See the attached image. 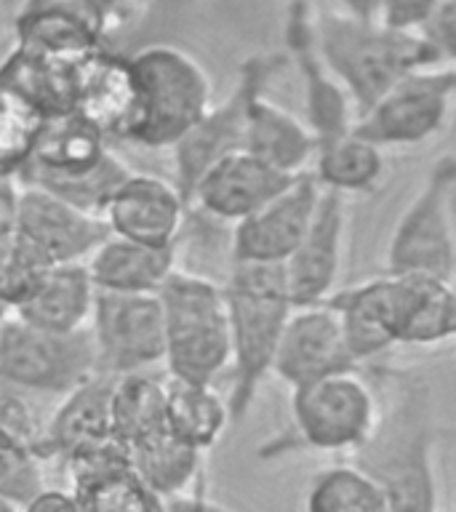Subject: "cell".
Masks as SVG:
<instances>
[{
  "label": "cell",
  "instance_id": "7c38bea8",
  "mask_svg": "<svg viewBox=\"0 0 456 512\" xmlns=\"http://www.w3.org/2000/svg\"><path fill=\"white\" fill-rule=\"evenodd\" d=\"M14 230L51 264L86 262L110 238L102 214L30 182H16Z\"/></svg>",
  "mask_w": 456,
  "mask_h": 512
},
{
  "label": "cell",
  "instance_id": "484cf974",
  "mask_svg": "<svg viewBox=\"0 0 456 512\" xmlns=\"http://www.w3.org/2000/svg\"><path fill=\"white\" fill-rule=\"evenodd\" d=\"M80 59L83 56L35 54L16 48V54L0 70V83L27 96L46 118L67 115L75 104V70Z\"/></svg>",
  "mask_w": 456,
  "mask_h": 512
},
{
  "label": "cell",
  "instance_id": "f35d334b",
  "mask_svg": "<svg viewBox=\"0 0 456 512\" xmlns=\"http://www.w3.org/2000/svg\"><path fill=\"white\" fill-rule=\"evenodd\" d=\"M440 0H382L379 8V22L392 30L419 32L438 8Z\"/></svg>",
  "mask_w": 456,
  "mask_h": 512
},
{
  "label": "cell",
  "instance_id": "2e32d148",
  "mask_svg": "<svg viewBox=\"0 0 456 512\" xmlns=\"http://www.w3.org/2000/svg\"><path fill=\"white\" fill-rule=\"evenodd\" d=\"M184 214L187 198L182 190L155 174H131L102 208L110 235L155 248L176 246Z\"/></svg>",
  "mask_w": 456,
  "mask_h": 512
},
{
  "label": "cell",
  "instance_id": "603a6c76",
  "mask_svg": "<svg viewBox=\"0 0 456 512\" xmlns=\"http://www.w3.org/2000/svg\"><path fill=\"white\" fill-rule=\"evenodd\" d=\"M83 264L94 280L96 291L158 294L176 270V246H142L134 240L110 235Z\"/></svg>",
  "mask_w": 456,
  "mask_h": 512
},
{
  "label": "cell",
  "instance_id": "ee69618b",
  "mask_svg": "<svg viewBox=\"0 0 456 512\" xmlns=\"http://www.w3.org/2000/svg\"><path fill=\"white\" fill-rule=\"evenodd\" d=\"M451 208H454V286H456V184L451 190Z\"/></svg>",
  "mask_w": 456,
  "mask_h": 512
},
{
  "label": "cell",
  "instance_id": "60d3db41",
  "mask_svg": "<svg viewBox=\"0 0 456 512\" xmlns=\"http://www.w3.org/2000/svg\"><path fill=\"white\" fill-rule=\"evenodd\" d=\"M16 176H0V248L14 235Z\"/></svg>",
  "mask_w": 456,
  "mask_h": 512
},
{
  "label": "cell",
  "instance_id": "836d02e7",
  "mask_svg": "<svg viewBox=\"0 0 456 512\" xmlns=\"http://www.w3.org/2000/svg\"><path fill=\"white\" fill-rule=\"evenodd\" d=\"M46 115L16 88L0 83V176H16L32 158Z\"/></svg>",
  "mask_w": 456,
  "mask_h": 512
},
{
  "label": "cell",
  "instance_id": "1f68e13d",
  "mask_svg": "<svg viewBox=\"0 0 456 512\" xmlns=\"http://www.w3.org/2000/svg\"><path fill=\"white\" fill-rule=\"evenodd\" d=\"M70 491L80 512H168L166 499L155 494L131 464L72 480Z\"/></svg>",
  "mask_w": 456,
  "mask_h": 512
},
{
  "label": "cell",
  "instance_id": "d6a6232c",
  "mask_svg": "<svg viewBox=\"0 0 456 512\" xmlns=\"http://www.w3.org/2000/svg\"><path fill=\"white\" fill-rule=\"evenodd\" d=\"M411 318H408L403 344L406 347H432L456 339V286L451 280L419 278Z\"/></svg>",
  "mask_w": 456,
  "mask_h": 512
},
{
  "label": "cell",
  "instance_id": "b9f144b4",
  "mask_svg": "<svg viewBox=\"0 0 456 512\" xmlns=\"http://www.w3.org/2000/svg\"><path fill=\"white\" fill-rule=\"evenodd\" d=\"M168 512H232L230 507L208 499L206 494H182L168 499Z\"/></svg>",
  "mask_w": 456,
  "mask_h": 512
},
{
  "label": "cell",
  "instance_id": "52a82bcc",
  "mask_svg": "<svg viewBox=\"0 0 456 512\" xmlns=\"http://www.w3.org/2000/svg\"><path fill=\"white\" fill-rule=\"evenodd\" d=\"M379 419V390L363 368L320 376L291 390V424L312 451H358Z\"/></svg>",
  "mask_w": 456,
  "mask_h": 512
},
{
  "label": "cell",
  "instance_id": "9a60e30c",
  "mask_svg": "<svg viewBox=\"0 0 456 512\" xmlns=\"http://www.w3.org/2000/svg\"><path fill=\"white\" fill-rule=\"evenodd\" d=\"M347 368L360 366L347 347L342 320L334 307L328 302L294 307L272 360V374L294 390L299 384Z\"/></svg>",
  "mask_w": 456,
  "mask_h": 512
},
{
  "label": "cell",
  "instance_id": "6da1fadb",
  "mask_svg": "<svg viewBox=\"0 0 456 512\" xmlns=\"http://www.w3.org/2000/svg\"><path fill=\"white\" fill-rule=\"evenodd\" d=\"M376 390L379 419L355 451V464L382 486L392 512H440L438 422L430 387L416 376L390 374Z\"/></svg>",
  "mask_w": 456,
  "mask_h": 512
},
{
  "label": "cell",
  "instance_id": "4fadbf2b",
  "mask_svg": "<svg viewBox=\"0 0 456 512\" xmlns=\"http://www.w3.org/2000/svg\"><path fill=\"white\" fill-rule=\"evenodd\" d=\"M339 192L323 190L318 211L310 227L288 256L283 267L288 294L294 307H312L328 302L344 267L347 251V230H350V208Z\"/></svg>",
  "mask_w": 456,
  "mask_h": 512
},
{
  "label": "cell",
  "instance_id": "ba28073f",
  "mask_svg": "<svg viewBox=\"0 0 456 512\" xmlns=\"http://www.w3.org/2000/svg\"><path fill=\"white\" fill-rule=\"evenodd\" d=\"M96 374L91 331L59 334L16 315L0 323V379L19 390L67 395Z\"/></svg>",
  "mask_w": 456,
  "mask_h": 512
},
{
  "label": "cell",
  "instance_id": "44dd1931",
  "mask_svg": "<svg viewBox=\"0 0 456 512\" xmlns=\"http://www.w3.org/2000/svg\"><path fill=\"white\" fill-rule=\"evenodd\" d=\"M256 86H262L259 70H256V75H248L246 83L227 102L219 104V107H211L200 118L198 126L192 128L182 142H176L171 147L176 163V187L182 190L187 203H190V195L195 190V184L200 182V176L206 174L216 160L235 150H243L248 96Z\"/></svg>",
  "mask_w": 456,
  "mask_h": 512
},
{
  "label": "cell",
  "instance_id": "30bf717a",
  "mask_svg": "<svg viewBox=\"0 0 456 512\" xmlns=\"http://www.w3.org/2000/svg\"><path fill=\"white\" fill-rule=\"evenodd\" d=\"M88 331L94 339L96 374H142L166 358L158 294L96 291Z\"/></svg>",
  "mask_w": 456,
  "mask_h": 512
},
{
  "label": "cell",
  "instance_id": "4dcf8cb0",
  "mask_svg": "<svg viewBox=\"0 0 456 512\" xmlns=\"http://www.w3.org/2000/svg\"><path fill=\"white\" fill-rule=\"evenodd\" d=\"M304 512H392L387 494L358 464L323 467L304 491Z\"/></svg>",
  "mask_w": 456,
  "mask_h": 512
},
{
  "label": "cell",
  "instance_id": "cb8c5ba5",
  "mask_svg": "<svg viewBox=\"0 0 456 512\" xmlns=\"http://www.w3.org/2000/svg\"><path fill=\"white\" fill-rule=\"evenodd\" d=\"M96 302V286L86 264H54L38 291L14 310L24 323L59 334L86 331Z\"/></svg>",
  "mask_w": 456,
  "mask_h": 512
},
{
  "label": "cell",
  "instance_id": "8fae6325",
  "mask_svg": "<svg viewBox=\"0 0 456 512\" xmlns=\"http://www.w3.org/2000/svg\"><path fill=\"white\" fill-rule=\"evenodd\" d=\"M414 299V275H390V272L328 296V304L342 320L347 347L360 368L390 347L403 344Z\"/></svg>",
  "mask_w": 456,
  "mask_h": 512
},
{
  "label": "cell",
  "instance_id": "d590c367",
  "mask_svg": "<svg viewBox=\"0 0 456 512\" xmlns=\"http://www.w3.org/2000/svg\"><path fill=\"white\" fill-rule=\"evenodd\" d=\"M46 424L30 400L14 390L0 392V440L46 459Z\"/></svg>",
  "mask_w": 456,
  "mask_h": 512
},
{
  "label": "cell",
  "instance_id": "bcb514c9",
  "mask_svg": "<svg viewBox=\"0 0 456 512\" xmlns=\"http://www.w3.org/2000/svg\"><path fill=\"white\" fill-rule=\"evenodd\" d=\"M96 3H99V6L107 8V6H110V3H115V0H96Z\"/></svg>",
  "mask_w": 456,
  "mask_h": 512
},
{
  "label": "cell",
  "instance_id": "ac0fdd59",
  "mask_svg": "<svg viewBox=\"0 0 456 512\" xmlns=\"http://www.w3.org/2000/svg\"><path fill=\"white\" fill-rule=\"evenodd\" d=\"M72 112L99 128L107 139H131L139 120V83L131 59L102 54L99 48L83 56L75 70Z\"/></svg>",
  "mask_w": 456,
  "mask_h": 512
},
{
  "label": "cell",
  "instance_id": "7a4b0ae2",
  "mask_svg": "<svg viewBox=\"0 0 456 512\" xmlns=\"http://www.w3.org/2000/svg\"><path fill=\"white\" fill-rule=\"evenodd\" d=\"M312 27L320 56L358 115L408 75L440 67L435 48L422 32L392 30L379 19L352 16L342 8L318 14Z\"/></svg>",
  "mask_w": 456,
  "mask_h": 512
},
{
  "label": "cell",
  "instance_id": "8d00e7d4",
  "mask_svg": "<svg viewBox=\"0 0 456 512\" xmlns=\"http://www.w3.org/2000/svg\"><path fill=\"white\" fill-rule=\"evenodd\" d=\"M43 459L27 454L22 448L0 440V499L24 507L32 496L43 491Z\"/></svg>",
  "mask_w": 456,
  "mask_h": 512
},
{
  "label": "cell",
  "instance_id": "7402d4cb",
  "mask_svg": "<svg viewBox=\"0 0 456 512\" xmlns=\"http://www.w3.org/2000/svg\"><path fill=\"white\" fill-rule=\"evenodd\" d=\"M243 150L283 174L299 176L312 168V160L318 152V139L302 118H296L294 112L270 102L262 94V88L256 86L248 96Z\"/></svg>",
  "mask_w": 456,
  "mask_h": 512
},
{
  "label": "cell",
  "instance_id": "e0dca14e",
  "mask_svg": "<svg viewBox=\"0 0 456 512\" xmlns=\"http://www.w3.org/2000/svg\"><path fill=\"white\" fill-rule=\"evenodd\" d=\"M294 179L296 176L267 166L248 150H235L216 160L214 166L200 176V182L190 195V203L219 222H230L235 227L256 214L264 203H270L275 195H280Z\"/></svg>",
  "mask_w": 456,
  "mask_h": 512
},
{
  "label": "cell",
  "instance_id": "9c48e42d",
  "mask_svg": "<svg viewBox=\"0 0 456 512\" xmlns=\"http://www.w3.org/2000/svg\"><path fill=\"white\" fill-rule=\"evenodd\" d=\"M456 99L454 67H430L414 72L379 96L355 120V134L379 150L416 147L443 134Z\"/></svg>",
  "mask_w": 456,
  "mask_h": 512
},
{
  "label": "cell",
  "instance_id": "e575fe53",
  "mask_svg": "<svg viewBox=\"0 0 456 512\" xmlns=\"http://www.w3.org/2000/svg\"><path fill=\"white\" fill-rule=\"evenodd\" d=\"M51 267L54 264L43 259L14 230V235L6 240V246L0 248V304H6L11 312L19 310L38 291Z\"/></svg>",
  "mask_w": 456,
  "mask_h": 512
},
{
  "label": "cell",
  "instance_id": "83f0119b",
  "mask_svg": "<svg viewBox=\"0 0 456 512\" xmlns=\"http://www.w3.org/2000/svg\"><path fill=\"white\" fill-rule=\"evenodd\" d=\"M166 416L168 430L203 454L219 443L232 422L230 406L214 384L182 382L171 376L166 379Z\"/></svg>",
  "mask_w": 456,
  "mask_h": 512
},
{
  "label": "cell",
  "instance_id": "f1b7e54d",
  "mask_svg": "<svg viewBox=\"0 0 456 512\" xmlns=\"http://www.w3.org/2000/svg\"><path fill=\"white\" fill-rule=\"evenodd\" d=\"M112 432L128 448L168 430L166 382L147 371L142 374L115 376L110 395Z\"/></svg>",
  "mask_w": 456,
  "mask_h": 512
},
{
  "label": "cell",
  "instance_id": "5b68a950",
  "mask_svg": "<svg viewBox=\"0 0 456 512\" xmlns=\"http://www.w3.org/2000/svg\"><path fill=\"white\" fill-rule=\"evenodd\" d=\"M139 83V120L131 142L174 147L211 110V80L198 59L176 46H150L131 56Z\"/></svg>",
  "mask_w": 456,
  "mask_h": 512
},
{
  "label": "cell",
  "instance_id": "ffe728a7",
  "mask_svg": "<svg viewBox=\"0 0 456 512\" xmlns=\"http://www.w3.org/2000/svg\"><path fill=\"white\" fill-rule=\"evenodd\" d=\"M107 27V8L96 0H27L16 16L22 51L86 56Z\"/></svg>",
  "mask_w": 456,
  "mask_h": 512
},
{
  "label": "cell",
  "instance_id": "d4e9b609",
  "mask_svg": "<svg viewBox=\"0 0 456 512\" xmlns=\"http://www.w3.org/2000/svg\"><path fill=\"white\" fill-rule=\"evenodd\" d=\"M112 382L115 376L94 374L64 395L62 406L46 424V459L56 456L62 462L75 448L115 435L110 419Z\"/></svg>",
  "mask_w": 456,
  "mask_h": 512
},
{
  "label": "cell",
  "instance_id": "f546056e",
  "mask_svg": "<svg viewBox=\"0 0 456 512\" xmlns=\"http://www.w3.org/2000/svg\"><path fill=\"white\" fill-rule=\"evenodd\" d=\"M203 462V451L192 448L171 430H163L152 438L131 446V464L136 475L163 499L190 494Z\"/></svg>",
  "mask_w": 456,
  "mask_h": 512
},
{
  "label": "cell",
  "instance_id": "d6986e66",
  "mask_svg": "<svg viewBox=\"0 0 456 512\" xmlns=\"http://www.w3.org/2000/svg\"><path fill=\"white\" fill-rule=\"evenodd\" d=\"M288 40L294 48L296 67L304 83V123L310 126L318 144L334 142L339 136L350 134L358 120V112L352 107V99L328 70L326 59L320 56L315 43V27L307 14V8L299 6L291 16Z\"/></svg>",
  "mask_w": 456,
  "mask_h": 512
},
{
  "label": "cell",
  "instance_id": "5bb4252c",
  "mask_svg": "<svg viewBox=\"0 0 456 512\" xmlns=\"http://www.w3.org/2000/svg\"><path fill=\"white\" fill-rule=\"evenodd\" d=\"M320 195L323 187L310 171L296 176L270 203L232 227V262H286L310 227Z\"/></svg>",
  "mask_w": 456,
  "mask_h": 512
},
{
  "label": "cell",
  "instance_id": "277c9868",
  "mask_svg": "<svg viewBox=\"0 0 456 512\" xmlns=\"http://www.w3.org/2000/svg\"><path fill=\"white\" fill-rule=\"evenodd\" d=\"M171 379L214 384L230 368V320L224 288L192 272L174 270L158 291Z\"/></svg>",
  "mask_w": 456,
  "mask_h": 512
},
{
  "label": "cell",
  "instance_id": "f6af8a7d",
  "mask_svg": "<svg viewBox=\"0 0 456 512\" xmlns=\"http://www.w3.org/2000/svg\"><path fill=\"white\" fill-rule=\"evenodd\" d=\"M0 512H19V507L11 502H6V499H0Z\"/></svg>",
  "mask_w": 456,
  "mask_h": 512
},
{
  "label": "cell",
  "instance_id": "8992f818",
  "mask_svg": "<svg viewBox=\"0 0 456 512\" xmlns=\"http://www.w3.org/2000/svg\"><path fill=\"white\" fill-rule=\"evenodd\" d=\"M456 155L432 160L419 190L392 227L384 262L390 275H419L454 283V208Z\"/></svg>",
  "mask_w": 456,
  "mask_h": 512
},
{
  "label": "cell",
  "instance_id": "4316f807",
  "mask_svg": "<svg viewBox=\"0 0 456 512\" xmlns=\"http://www.w3.org/2000/svg\"><path fill=\"white\" fill-rule=\"evenodd\" d=\"M310 174L323 190L339 192L344 198L366 195L382 184L384 150L350 131L334 142L318 144Z\"/></svg>",
  "mask_w": 456,
  "mask_h": 512
},
{
  "label": "cell",
  "instance_id": "74e56055",
  "mask_svg": "<svg viewBox=\"0 0 456 512\" xmlns=\"http://www.w3.org/2000/svg\"><path fill=\"white\" fill-rule=\"evenodd\" d=\"M419 32L435 48L440 67L456 70V0H440Z\"/></svg>",
  "mask_w": 456,
  "mask_h": 512
},
{
  "label": "cell",
  "instance_id": "ab89813d",
  "mask_svg": "<svg viewBox=\"0 0 456 512\" xmlns=\"http://www.w3.org/2000/svg\"><path fill=\"white\" fill-rule=\"evenodd\" d=\"M19 512H80V507L72 491L43 488V491L32 496L24 507H19Z\"/></svg>",
  "mask_w": 456,
  "mask_h": 512
},
{
  "label": "cell",
  "instance_id": "3957f363",
  "mask_svg": "<svg viewBox=\"0 0 456 512\" xmlns=\"http://www.w3.org/2000/svg\"><path fill=\"white\" fill-rule=\"evenodd\" d=\"M222 288L232 344V390L227 406L232 422H240L254 403L264 376L272 374V360L294 312V302L280 264L232 262Z\"/></svg>",
  "mask_w": 456,
  "mask_h": 512
},
{
  "label": "cell",
  "instance_id": "7bdbcfd3",
  "mask_svg": "<svg viewBox=\"0 0 456 512\" xmlns=\"http://www.w3.org/2000/svg\"><path fill=\"white\" fill-rule=\"evenodd\" d=\"M342 11L352 16H363V19H379V8L382 0H339Z\"/></svg>",
  "mask_w": 456,
  "mask_h": 512
}]
</instances>
